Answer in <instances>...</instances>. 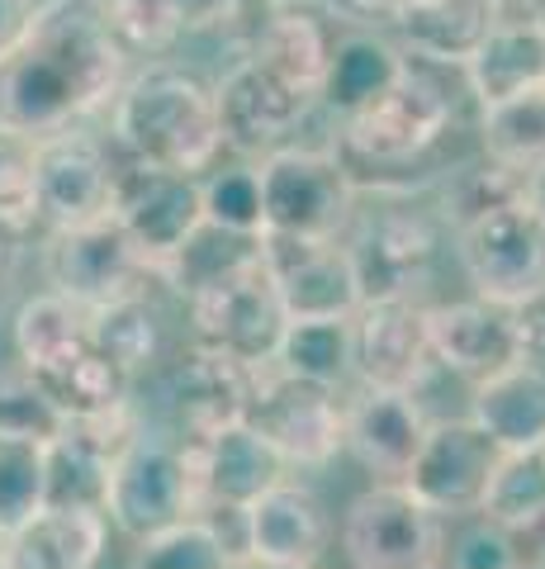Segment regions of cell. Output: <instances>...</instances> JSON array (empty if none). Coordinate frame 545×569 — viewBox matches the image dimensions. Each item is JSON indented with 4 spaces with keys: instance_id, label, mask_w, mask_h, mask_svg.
Masks as SVG:
<instances>
[{
    "instance_id": "cell-32",
    "label": "cell",
    "mask_w": 545,
    "mask_h": 569,
    "mask_svg": "<svg viewBox=\"0 0 545 569\" xmlns=\"http://www.w3.org/2000/svg\"><path fill=\"white\" fill-rule=\"evenodd\" d=\"M271 366L285 370V376H299V380L342 389L346 380H356L351 318H290Z\"/></svg>"
},
{
    "instance_id": "cell-12",
    "label": "cell",
    "mask_w": 545,
    "mask_h": 569,
    "mask_svg": "<svg viewBox=\"0 0 545 569\" xmlns=\"http://www.w3.org/2000/svg\"><path fill=\"white\" fill-rule=\"evenodd\" d=\"M110 213L152 271H162L185 247V238L204 223L200 176H181V171H162V167H143V162L119 157Z\"/></svg>"
},
{
    "instance_id": "cell-46",
    "label": "cell",
    "mask_w": 545,
    "mask_h": 569,
    "mask_svg": "<svg viewBox=\"0 0 545 569\" xmlns=\"http://www.w3.org/2000/svg\"><path fill=\"white\" fill-rule=\"evenodd\" d=\"M498 6H503V0H498ZM507 14H513V20H536L545 29V0H522V6L507 10Z\"/></svg>"
},
{
    "instance_id": "cell-49",
    "label": "cell",
    "mask_w": 545,
    "mask_h": 569,
    "mask_svg": "<svg viewBox=\"0 0 545 569\" xmlns=\"http://www.w3.org/2000/svg\"><path fill=\"white\" fill-rule=\"evenodd\" d=\"M252 569H313V565H252Z\"/></svg>"
},
{
    "instance_id": "cell-41",
    "label": "cell",
    "mask_w": 545,
    "mask_h": 569,
    "mask_svg": "<svg viewBox=\"0 0 545 569\" xmlns=\"http://www.w3.org/2000/svg\"><path fill=\"white\" fill-rule=\"evenodd\" d=\"M526 556V541L513 537L507 527L480 518L465 527L455 546H446V569H513Z\"/></svg>"
},
{
    "instance_id": "cell-3",
    "label": "cell",
    "mask_w": 545,
    "mask_h": 569,
    "mask_svg": "<svg viewBox=\"0 0 545 569\" xmlns=\"http://www.w3.org/2000/svg\"><path fill=\"white\" fill-rule=\"evenodd\" d=\"M442 71H455V67H432V62L408 58L403 62V77L390 86V91L380 100H371L365 110L342 119L337 157L351 171V181H356V171L384 176V171L413 167L451 133L455 96L442 81Z\"/></svg>"
},
{
    "instance_id": "cell-20",
    "label": "cell",
    "mask_w": 545,
    "mask_h": 569,
    "mask_svg": "<svg viewBox=\"0 0 545 569\" xmlns=\"http://www.w3.org/2000/svg\"><path fill=\"white\" fill-rule=\"evenodd\" d=\"M427 413L413 389L361 385L346 399V451L380 479H403L427 437Z\"/></svg>"
},
{
    "instance_id": "cell-43",
    "label": "cell",
    "mask_w": 545,
    "mask_h": 569,
    "mask_svg": "<svg viewBox=\"0 0 545 569\" xmlns=\"http://www.w3.org/2000/svg\"><path fill=\"white\" fill-rule=\"evenodd\" d=\"M166 10L181 24V33H204V29H223L228 14L238 10V0H166Z\"/></svg>"
},
{
    "instance_id": "cell-8",
    "label": "cell",
    "mask_w": 545,
    "mask_h": 569,
    "mask_svg": "<svg viewBox=\"0 0 545 569\" xmlns=\"http://www.w3.org/2000/svg\"><path fill=\"white\" fill-rule=\"evenodd\" d=\"M337 546L351 569H442L446 518L413 498L403 479H380L351 498Z\"/></svg>"
},
{
    "instance_id": "cell-7",
    "label": "cell",
    "mask_w": 545,
    "mask_h": 569,
    "mask_svg": "<svg viewBox=\"0 0 545 569\" xmlns=\"http://www.w3.org/2000/svg\"><path fill=\"white\" fill-rule=\"evenodd\" d=\"M104 522L119 537L143 541L181 518L200 512L195 489V460H190V441L181 437H138L133 447L110 466V485H104Z\"/></svg>"
},
{
    "instance_id": "cell-50",
    "label": "cell",
    "mask_w": 545,
    "mask_h": 569,
    "mask_svg": "<svg viewBox=\"0 0 545 569\" xmlns=\"http://www.w3.org/2000/svg\"><path fill=\"white\" fill-rule=\"evenodd\" d=\"M541 550H545V527H541Z\"/></svg>"
},
{
    "instance_id": "cell-40",
    "label": "cell",
    "mask_w": 545,
    "mask_h": 569,
    "mask_svg": "<svg viewBox=\"0 0 545 569\" xmlns=\"http://www.w3.org/2000/svg\"><path fill=\"white\" fill-rule=\"evenodd\" d=\"M62 427H67V418L58 413V403L43 395V385L33 380L20 361L0 366V432L52 441V437H62Z\"/></svg>"
},
{
    "instance_id": "cell-16",
    "label": "cell",
    "mask_w": 545,
    "mask_h": 569,
    "mask_svg": "<svg viewBox=\"0 0 545 569\" xmlns=\"http://www.w3.org/2000/svg\"><path fill=\"white\" fill-rule=\"evenodd\" d=\"M351 356L356 380L375 389H413L436 376L427 305L422 299H375L351 313Z\"/></svg>"
},
{
    "instance_id": "cell-5",
    "label": "cell",
    "mask_w": 545,
    "mask_h": 569,
    "mask_svg": "<svg viewBox=\"0 0 545 569\" xmlns=\"http://www.w3.org/2000/svg\"><path fill=\"white\" fill-rule=\"evenodd\" d=\"M261 181V233L337 242L356 219V181L337 152L319 148H280L256 162Z\"/></svg>"
},
{
    "instance_id": "cell-47",
    "label": "cell",
    "mask_w": 545,
    "mask_h": 569,
    "mask_svg": "<svg viewBox=\"0 0 545 569\" xmlns=\"http://www.w3.org/2000/svg\"><path fill=\"white\" fill-rule=\"evenodd\" d=\"M14 238H20V228L0 223V271H6V266H10V252H14Z\"/></svg>"
},
{
    "instance_id": "cell-30",
    "label": "cell",
    "mask_w": 545,
    "mask_h": 569,
    "mask_svg": "<svg viewBox=\"0 0 545 569\" xmlns=\"http://www.w3.org/2000/svg\"><path fill=\"white\" fill-rule=\"evenodd\" d=\"M81 342H91V309L67 299L62 290L29 295L10 318V351L24 370L58 361V356L77 351Z\"/></svg>"
},
{
    "instance_id": "cell-18",
    "label": "cell",
    "mask_w": 545,
    "mask_h": 569,
    "mask_svg": "<svg viewBox=\"0 0 545 569\" xmlns=\"http://www.w3.org/2000/svg\"><path fill=\"white\" fill-rule=\"evenodd\" d=\"M256 366H242L223 351L190 347L166 370V403L181 441H204L233 422H248Z\"/></svg>"
},
{
    "instance_id": "cell-42",
    "label": "cell",
    "mask_w": 545,
    "mask_h": 569,
    "mask_svg": "<svg viewBox=\"0 0 545 569\" xmlns=\"http://www.w3.org/2000/svg\"><path fill=\"white\" fill-rule=\"evenodd\" d=\"M507 323H513L517 361H522V366H541V370H545V290L507 309Z\"/></svg>"
},
{
    "instance_id": "cell-44",
    "label": "cell",
    "mask_w": 545,
    "mask_h": 569,
    "mask_svg": "<svg viewBox=\"0 0 545 569\" xmlns=\"http://www.w3.org/2000/svg\"><path fill=\"white\" fill-rule=\"evenodd\" d=\"M319 6L332 14V20H390L398 10V0H319Z\"/></svg>"
},
{
    "instance_id": "cell-15",
    "label": "cell",
    "mask_w": 545,
    "mask_h": 569,
    "mask_svg": "<svg viewBox=\"0 0 545 569\" xmlns=\"http://www.w3.org/2000/svg\"><path fill=\"white\" fill-rule=\"evenodd\" d=\"M346 252H351V266H356L361 305H375V299H417V290L432 280L442 238H436L427 213L390 209V213H375V219L356 223V233L346 238Z\"/></svg>"
},
{
    "instance_id": "cell-25",
    "label": "cell",
    "mask_w": 545,
    "mask_h": 569,
    "mask_svg": "<svg viewBox=\"0 0 545 569\" xmlns=\"http://www.w3.org/2000/svg\"><path fill=\"white\" fill-rule=\"evenodd\" d=\"M332 43H337V24H332L327 10H313L304 0H280L271 24L256 33L248 58H256L266 71H275L280 81H290L299 96H309L319 104L327 62H332Z\"/></svg>"
},
{
    "instance_id": "cell-38",
    "label": "cell",
    "mask_w": 545,
    "mask_h": 569,
    "mask_svg": "<svg viewBox=\"0 0 545 569\" xmlns=\"http://www.w3.org/2000/svg\"><path fill=\"white\" fill-rule=\"evenodd\" d=\"M39 219V138L0 123V223L24 228Z\"/></svg>"
},
{
    "instance_id": "cell-9",
    "label": "cell",
    "mask_w": 545,
    "mask_h": 569,
    "mask_svg": "<svg viewBox=\"0 0 545 569\" xmlns=\"http://www.w3.org/2000/svg\"><path fill=\"white\" fill-rule=\"evenodd\" d=\"M248 427L266 437V447L290 470H319L346 451V399L332 385L285 376L275 366H256Z\"/></svg>"
},
{
    "instance_id": "cell-35",
    "label": "cell",
    "mask_w": 545,
    "mask_h": 569,
    "mask_svg": "<svg viewBox=\"0 0 545 569\" xmlns=\"http://www.w3.org/2000/svg\"><path fill=\"white\" fill-rule=\"evenodd\" d=\"M480 518L507 527L526 546H541V527H545V451L503 456V466H498L484 508H480Z\"/></svg>"
},
{
    "instance_id": "cell-51",
    "label": "cell",
    "mask_w": 545,
    "mask_h": 569,
    "mask_svg": "<svg viewBox=\"0 0 545 569\" xmlns=\"http://www.w3.org/2000/svg\"><path fill=\"white\" fill-rule=\"evenodd\" d=\"M442 569H446V565H442Z\"/></svg>"
},
{
    "instance_id": "cell-48",
    "label": "cell",
    "mask_w": 545,
    "mask_h": 569,
    "mask_svg": "<svg viewBox=\"0 0 545 569\" xmlns=\"http://www.w3.org/2000/svg\"><path fill=\"white\" fill-rule=\"evenodd\" d=\"M532 194H536V204H541V213H545V171H541L536 181H532Z\"/></svg>"
},
{
    "instance_id": "cell-14",
    "label": "cell",
    "mask_w": 545,
    "mask_h": 569,
    "mask_svg": "<svg viewBox=\"0 0 545 569\" xmlns=\"http://www.w3.org/2000/svg\"><path fill=\"white\" fill-rule=\"evenodd\" d=\"M119 152L114 142L67 123L39 138V219L48 228H72L110 213Z\"/></svg>"
},
{
    "instance_id": "cell-36",
    "label": "cell",
    "mask_w": 545,
    "mask_h": 569,
    "mask_svg": "<svg viewBox=\"0 0 545 569\" xmlns=\"http://www.w3.org/2000/svg\"><path fill=\"white\" fill-rule=\"evenodd\" d=\"M48 508V441L0 432V537Z\"/></svg>"
},
{
    "instance_id": "cell-6",
    "label": "cell",
    "mask_w": 545,
    "mask_h": 569,
    "mask_svg": "<svg viewBox=\"0 0 545 569\" xmlns=\"http://www.w3.org/2000/svg\"><path fill=\"white\" fill-rule=\"evenodd\" d=\"M185 299V323H190V342L223 351L242 366H271L275 347L285 337L290 313L275 295V280L266 271L261 252L228 271L219 280L200 284V290L181 295Z\"/></svg>"
},
{
    "instance_id": "cell-34",
    "label": "cell",
    "mask_w": 545,
    "mask_h": 569,
    "mask_svg": "<svg viewBox=\"0 0 545 569\" xmlns=\"http://www.w3.org/2000/svg\"><path fill=\"white\" fill-rule=\"evenodd\" d=\"M133 546H138L133 569H238L242 560V546L228 541L209 512L181 518Z\"/></svg>"
},
{
    "instance_id": "cell-4",
    "label": "cell",
    "mask_w": 545,
    "mask_h": 569,
    "mask_svg": "<svg viewBox=\"0 0 545 569\" xmlns=\"http://www.w3.org/2000/svg\"><path fill=\"white\" fill-rule=\"evenodd\" d=\"M455 252H461L465 280L474 299H488L498 309H513L522 299L545 290V213L536 194L526 190L517 200L455 223Z\"/></svg>"
},
{
    "instance_id": "cell-39",
    "label": "cell",
    "mask_w": 545,
    "mask_h": 569,
    "mask_svg": "<svg viewBox=\"0 0 545 569\" xmlns=\"http://www.w3.org/2000/svg\"><path fill=\"white\" fill-rule=\"evenodd\" d=\"M204 190V223L228 228V233H252L261 238V181L256 167H228V171H204L200 176Z\"/></svg>"
},
{
    "instance_id": "cell-13",
    "label": "cell",
    "mask_w": 545,
    "mask_h": 569,
    "mask_svg": "<svg viewBox=\"0 0 545 569\" xmlns=\"http://www.w3.org/2000/svg\"><path fill=\"white\" fill-rule=\"evenodd\" d=\"M313 100L299 96L290 81H280L256 58H238V67L214 86L219 138L238 157H271L290 148L299 123L309 119Z\"/></svg>"
},
{
    "instance_id": "cell-26",
    "label": "cell",
    "mask_w": 545,
    "mask_h": 569,
    "mask_svg": "<svg viewBox=\"0 0 545 569\" xmlns=\"http://www.w3.org/2000/svg\"><path fill=\"white\" fill-rule=\"evenodd\" d=\"M465 91L474 96V104H498L526 91H541L545 86V29L536 20H503L488 29V39L474 48V58L461 67Z\"/></svg>"
},
{
    "instance_id": "cell-22",
    "label": "cell",
    "mask_w": 545,
    "mask_h": 569,
    "mask_svg": "<svg viewBox=\"0 0 545 569\" xmlns=\"http://www.w3.org/2000/svg\"><path fill=\"white\" fill-rule=\"evenodd\" d=\"M427 332L436 370H451L470 385H480L498 370L517 366V342L507 309L488 299H455V305H427Z\"/></svg>"
},
{
    "instance_id": "cell-17",
    "label": "cell",
    "mask_w": 545,
    "mask_h": 569,
    "mask_svg": "<svg viewBox=\"0 0 545 569\" xmlns=\"http://www.w3.org/2000/svg\"><path fill=\"white\" fill-rule=\"evenodd\" d=\"M261 261L290 318H351L361 309V284L346 242H313L261 233Z\"/></svg>"
},
{
    "instance_id": "cell-33",
    "label": "cell",
    "mask_w": 545,
    "mask_h": 569,
    "mask_svg": "<svg viewBox=\"0 0 545 569\" xmlns=\"http://www.w3.org/2000/svg\"><path fill=\"white\" fill-rule=\"evenodd\" d=\"M91 342L110 356L129 380H138L143 370L162 361V313L152 309L148 290L91 309Z\"/></svg>"
},
{
    "instance_id": "cell-11",
    "label": "cell",
    "mask_w": 545,
    "mask_h": 569,
    "mask_svg": "<svg viewBox=\"0 0 545 569\" xmlns=\"http://www.w3.org/2000/svg\"><path fill=\"white\" fill-rule=\"evenodd\" d=\"M43 261H48V290H62L85 309L129 299L148 290V280L157 276L143 261V252L129 242V233L119 228L114 213H100V219H85L72 228H52Z\"/></svg>"
},
{
    "instance_id": "cell-10",
    "label": "cell",
    "mask_w": 545,
    "mask_h": 569,
    "mask_svg": "<svg viewBox=\"0 0 545 569\" xmlns=\"http://www.w3.org/2000/svg\"><path fill=\"white\" fill-rule=\"evenodd\" d=\"M498 466H503L498 441L470 413L436 418V422H427V437H422L403 485H408V493L422 498L436 518H474V512L484 508Z\"/></svg>"
},
{
    "instance_id": "cell-1",
    "label": "cell",
    "mask_w": 545,
    "mask_h": 569,
    "mask_svg": "<svg viewBox=\"0 0 545 569\" xmlns=\"http://www.w3.org/2000/svg\"><path fill=\"white\" fill-rule=\"evenodd\" d=\"M129 58L95 0H33L29 24L0 52V123L33 138L110 110Z\"/></svg>"
},
{
    "instance_id": "cell-27",
    "label": "cell",
    "mask_w": 545,
    "mask_h": 569,
    "mask_svg": "<svg viewBox=\"0 0 545 569\" xmlns=\"http://www.w3.org/2000/svg\"><path fill=\"white\" fill-rule=\"evenodd\" d=\"M470 418L498 441L503 456L545 447V370L507 366L498 376L470 385Z\"/></svg>"
},
{
    "instance_id": "cell-19",
    "label": "cell",
    "mask_w": 545,
    "mask_h": 569,
    "mask_svg": "<svg viewBox=\"0 0 545 569\" xmlns=\"http://www.w3.org/2000/svg\"><path fill=\"white\" fill-rule=\"evenodd\" d=\"M242 527V560L248 565H319L332 541V518L323 498L309 485L275 479L238 512Z\"/></svg>"
},
{
    "instance_id": "cell-23",
    "label": "cell",
    "mask_w": 545,
    "mask_h": 569,
    "mask_svg": "<svg viewBox=\"0 0 545 569\" xmlns=\"http://www.w3.org/2000/svg\"><path fill=\"white\" fill-rule=\"evenodd\" d=\"M498 20V0H398V10L390 14L398 48L408 58L455 71L474 58V48L488 39Z\"/></svg>"
},
{
    "instance_id": "cell-37",
    "label": "cell",
    "mask_w": 545,
    "mask_h": 569,
    "mask_svg": "<svg viewBox=\"0 0 545 569\" xmlns=\"http://www.w3.org/2000/svg\"><path fill=\"white\" fill-rule=\"evenodd\" d=\"M110 466L100 451H91L77 437H52L48 441V508H100Z\"/></svg>"
},
{
    "instance_id": "cell-28",
    "label": "cell",
    "mask_w": 545,
    "mask_h": 569,
    "mask_svg": "<svg viewBox=\"0 0 545 569\" xmlns=\"http://www.w3.org/2000/svg\"><path fill=\"white\" fill-rule=\"evenodd\" d=\"M403 62H408V52H403L398 43H390V39H380V33H371V29L337 33L319 104H327L337 119L356 114L403 77Z\"/></svg>"
},
{
    "instance_id": "cell-31",
    "label": "cell",
    "mask_w": 545,
    "mask_h": 569,
    "mask_svg": "<svg viewBox=\"0 0 545 569\" xmlns=\"http://www.w3.org/2000/svg\"><path fill=\"white\" fill-rule=\"evenodd\" d=\"M480 148L484 162H498L517 176L545 171V86L513 100L484 104L480 110Z\"/></svg>"
},
{
    "instance_id": "cell-2",
    "label": "cell",
    "mask_w": 545,
    "mask_h": 569,
    "mask_svg": "<svg viewBox=\"0 0 545 569\" xmlns=\"http://www.w3.org/2000/svg\"><path fill=\"white\" fill-rule=\"evenodd\" d=\"M110 142L119 157L181 176L219 167L223 138L214 114V86L175 62H143L110 100Z\"/></svg>"
},
{
    "instance_id": "cell-45",
    "label": "cell",
    "mask_w": 545,
    "mask_h": 569,
    "mask_svg": "<svg viewBox=\"0 0 545 569\" xmlns=\"http://www.w3.org/2000/svg\"><path fill=\"white\" fill-rule=\"evenodd\" d=\"M29 10L33 0H0V52L20 39V29L29 24Z\"/></svg>"
},
{
    "instance_id": "cell-21",
    "label": "cell",
    "mask_w": 545,
    "mask_h": 569,
    "mask_svg": "<svg viewBox=\"0 0 545 569\" xmlns=\"http://www.w3.org/2000/svg\"><path fill=\"white\" fill-rule=\"evenodd\" d=\"M190 460H195L200 512H242L256 493H266L275 479L290 475L285 460L248 422H233L204 441H190Z\"/></svg>"
},
{
    "instance_id": "cell-29",
    "label": "cell",
    "mask_w": 545,
    "mask_h": 569,
    "mask_svg": "<svg viewBox=\"0 0 545 569\" xmlns=\"http://www.w3.org/2000/svg\"><path fill=\"white\" fill-rule=\"evenodd\" d=\"M29 376L43 385V395L58 403V413L67 422L85 418V413H100V408L124 403L129 389H133V380L95 342H81L77 351H67V356H58V361L29 370Z\"/></svg>"
},
{
    "instance_id": "cell-24",
    "label": "cell",
    "mask_w": 545,
    "mask_h": 569,
    "mask_svg": "<svg viewBox=\"0 0 545 569\" xmlns=\"http://www.w3.org/2000/svg\"><path fill=\"white\" fill-rule=\"evenodd\" d=\"M110 522L100 508H39L0 537V569H100Z\"/></svg>"
}]
</instances>
